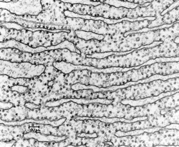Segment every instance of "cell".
Wrapping results in <instances>:
<instances>
[{"instance_id":"1","label":"cell","mask_w":179,"mask_h":147,"mask_svg":"<svg viewBox=\"0 0 179 147\" xmlns=\"http://www.w3.org/2000/svg\"><path fill=\"white\" fill-rule=\"evenodd\" d=\"M67 2H69V3H80V4H85L86 5H88V4H91V5H96L99 4V2H91V1H67Z\"/></svg>"}]
</instances>
